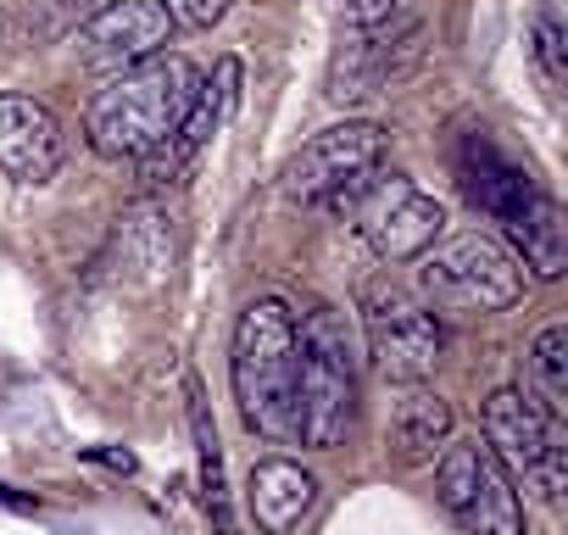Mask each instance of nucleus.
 Masks as SVG:
<instances>
[{
	"label": "nucleus",
	"mask_w": 568,
	"mask_h": 535,
	"mask_svg": "<svg viewBox=\"0 0 568 535\" xmlns=\"http://www.w3.org/2000/svg\"><path fill=\"white\" fill-rule=\"evenodd\" d=\"M195 84H201L195 62L173 57V51H156L140 68L112 73V84L84 112L90 151L106 157V162H145V157H156L173 140L184 107L195 101Z\"/></svg>",
	"instance_id": "nucleus-1"
},
{
	"label": "nucleus",
	"mask_w": 568,
	"mask_h": 535,
	"mask_svg": "<svg viewBox=\"0 0 568 535\" xmlns=\"http://www.w3.org/2000/svg\"><path fill=\"white\" fill-rule=\"evenodd\" d=\"M229 380L251 435L296 441V313L284 302H251L240 313Z\"/></svg>",
	"instance_id": "nucleus-2"
},
{
	"label": "nucleus",
	"mask_w": 568,
	"mask_h": 535,
	"mask_svg": "<svg viewBox=\"0 0 568 535\" xmlns=\"http://www.w3.org/2000/svg\"><path fill=\"white\" fill-rule=\"evenodd\" d=\"M357 413V341L346 313L307 307L296 319V441L329 452L346 441Z\"/></svg>",
	"instance_id": "nucleus-3"
},
{
	"label": "nucleus",
	"mask_w": 568,
	"mask_h": 535,
	"mask_svg": "<svg viewBox=\"0 0 568 535\" xmlns=\"http://www.w3.org/2000/svg\"><path fill=\"white\" fill-rule=\"evenodd\" d=\"M418 262H424V268H418L424 302L440 307V313L490 319V313H507V307L524 296V268H518V256H513L496 234H485V229L446 234V240H435Z\"/></svg>",
	"instance_id": "nucleus-4"
},
{
	"label": "nucleus",
	"mask_w": 568,
	"mask_h": 535,
	"mask_svg": "<svg viewBox=\"0 0 568 535\" xmlns=\"http://www.w3.org/2000/svg\"><path fill=\"white\" fill-rule=\"evenodd\" d=\"M485 452L507 468L513 485H529L546 502H562L568 491V430L562 413H551L535 391L501 385L485 402Z\"/></svg>",
	"instance_id": "nucleus-5"
},
{
	"label": "nucleus",
	"mask_w": 568,
	"mask_h": 535,
	"mask_svg": "<svg viewBox=\"0 0 568 535\" xmlns=\"http://www.w3.org/2000/svg\"><path fill=\"white\" fill-rule=\"evenodd\" d=\"M385 151H390L385 123H368V118L329 123L296 151L291 173H284V195L296 206H318V212H352L363 190L379 179Z\"/></svg>",
	"instance_id": "nucleus-6"
},
{
	"label": "nucleus",
	"mask_w": 568,
	"mask_h": 535,
	"mask_svg": "<svg viewBox=\"0 0 568 535\" xmlns=\"http://www.w3.org/2000/svg\"><path fill=\"white\" fill-rule=\"evenodd\" d=\"M363 341H368L374 369L396 385H424L446 352V330H440L435 307L413 302L396 285H374L363 296Z\"/></svg>",
	"instance_id": "nucleus-7"
},
{
	"label": "nucleus",
	"mask_w": 568,
	"mask_h": 535,
	"mask_svg": "<svg viewBox=\"0 0 568 535\" xmlns=\"http://www.w3.org/2000/svg\"><path fill=\"white\" fill-rule=\"evenodd\" d=\"M352 218H357V234L368 240V251L379 262H418L446 229V206L402 173L374 179L363 190V201L352 206Z\"/></svg>",
	"instance_id": "nucleus-8"
},
{
	"label": "nucleus",
	"mask_w": 568,
	"mask_h": 535,
	"mask_svg": "<svg viewBox=\"0 0 568 535\" xmlns=\"http://www.w3.org/2000/svg\"><path fill=\"white\" fill-rule=\"evenodd\" d=\"M173 29L179 23L168 12V0H106V7L73 34V51L95 73H123V68H140L145 57L168 51Z\"/></svg>",
	"instance_id": "nucleus-9"
},
{
	"label": "nucleus",
	"mask_w": 568,
	"mask_h": 535,
	"mask_svg": "<svg viewBox=\"0 0 568 535\" xmlns=\"http://www.w3.org/2000/svg\"><path fill=\"white\" fill-rule=\"evenodd\" d=\"M68 162L62 118L34 95H0V173L18 184H51Z\"/></svg>",
	"instance_id": "nucleus-10"
},
{
	"label": "nucleus",
	"mask_w": 568,
	"mask_h": 535,
	"mask_svg": "<svg viewBox=\"0 0 568 535\" xmlns=\"http://www.w3.org/2000/svg\"><path fill=\"white\" fill-rule=\"evenodd\" d=\"M318 507V474L296 457H262L245 480V513L256 535H291Z\"/></svg>",
	"instance_id": "nucleus-11"
},
{
	"label": "nucleus",
	"mask_w": 568,
	"mask_h": 535,
	"mask_svg": "<svg viewBox=\"0 0 568 535\" xmlns=\"http://www.w3.org/2000/svg\"><path fill=\"white\" fill-rule=\"evenodd\" d=\"M463 190H468V201L479 206V212H490L496 223H513L535 195H540V184L524 173V168H513L490 140H468V151H463Z\"/></svg>",
	"instance_id": "nucleus-12"
},
{
	"label": "nucleus",
	"mask_w": 568,
	"mask_h": 535,
	"mask_svg": "<svg viewBox=\"0 0 568 535\" xmlns=\"http://www.w3.org/2000/svg\"><path fill=\"white\" fill-rule=\"evenodd\" d=\"M507 229V251L518 256V268H529L535 280H562L568 274V223H562V206L540 190Z\"/></svg>",
	"instance_id": "nucleus-13"
},
{
	"label": "nucleus",
	"mask_w": 568,
	"mask_h": 535,
	"mask_svg": "<svg viewBox=\"0 0 568 535\" xmlns=\"http://www.w3.org/2000/svg\"><path fill=\"white\" fill-rule=\"evenodd\" d=\"M452 430H457L452 402L429 385H407V396L396 402V418H390V457L396 463H429L452 441Z\"/></svg>",
	"instance_id": "nucleus-14"
},
{
	"label": "nucleus",
	"mask_w": 568,
	"mask_h": 535,
	"mask_svg": "<svg viewBox=\"0 0 568 535\" xmlns=\"http://www.w3.org/2000/svg\"><path fill=\"white\" fill-rule=\"evenodd\" d=\"M234 90H240V62H234V57H223V62H217V73H212L206 84H195V101L184 107V118H179L173 140L162 145V151H168V168L190 162V157L217 134V123L234 112Z\"/></svg>",
	"instance_id": "nucleus-15"
},
{
	"label": "nucleus",
	"mask_w": 568,
	"mask_h": 535,
	"mask_svg": "<svg viewBox=\"0 0 568 535\" xmlns=\"http://www.w3.org/2000/svg\"><path fill=\"white\" fill-rule=\"evenodd\" d=\"M357 34H368V40H357V46H346L341 51V62H335V73H329V101L335 107H357V101H368L374 90H385V79L396 73V40H379V29H357Z\"/></svg>",
	"instance_id": "nucleus-16"
},
{
	"label": "nucleus",
	"mask_w": 568,
	"mask_h": 535,
	"mask_svg": "<svg viewBox=\"0 0 568 535\" xmlns=\"http://www.w3.org/2000/svg\"><path fill=\"white\" fill-rule=\"evenodd\" d=\"M457 524L468 535H524V502H518L507 468L490 452L479 457V485H474V496H468V507H463Z\"/></svg>",
	"instance_id": "nucleus-17"
},
{
	"label": "nucleus",
	"mask_w": 568,
	"mask_h": 535,
	"mask_svg": "<svg viewBox=\"0 0 568 535\" xmlns=\"http://www.w3.org/2000/svg\"><path fill=\"white\" fill-rule=\"evenodd\" d=\"M529 391L551 413H568V330L562 324L535 335V346H529Z\"/></svg>",
	"instance_id": "nucleus-18"
},
{
	"label": "nucleus",
	"mask_w": 568,
	"mask_h": 535,
	"mask_svg": "<svg viewBox=\"0 0 568 535\" xmlns=\"http://www.w3.org/2000/svg\"><path fill=\"white\" fill-rule=\"evenodd\" d=\"M190 424H195V446H201V496H206V513L217 524V535H234V513H229V480H223V446H217V424L206 418L201 396L190 407Z\"/></svg>",
	"instance_id": "nucleus-19"
},
{
	"label": "nucleus",
	"mask_w": 568,
	"mask_h": 535,
	"mask_svg": "<svg viewBox=\"0 0 568 535\" xmlns=\"http://www.w3.org/2000/svg\"><path fill=\"white\" fill-rule=\"evenodd\" d=\"M479 457H485L479 441H446L440 457H429V463H435L440 507H446L452 518H463V507H468V496H474V485H479Z\"/></svg>",
	"instance_id": "nucleus-20"
},
{
	"label": "nucleus",
	"mask_w": 568,
	"mask_h": 535,
	"mask_svg": "<svg viewBox=\"0 0 568 535\" xmlns=\"http://www.w3.org/2000/svg\"><path fill=\"white\" fill-rule=\"evenodd\" d=\"M529 57H535L546 90H562V79H568V29H562L557 7H540L535 12V23H529Z\"/></svg>",
	"instance_id": "nucleus-21"
},
{
	"label": "nucleus",
	"mask_w": 568,
	"mask_h": 535,
	"mask_svg": "<svg viewBox=\"0 0 568 535\" xmlns=\"http://www.w3.org/2000/svg\"><path fill=\"white\" fill-rule=\"evenodd\" d=\"M229 7L234 0H168V12H173L179 29H217L229 18Z\"/></svg>",
	"instance_id": "nucleus-22"
},
{
	"label": "nucleus",
	"mask_w": 568,
	"mask_h": 535,
	"mask_svg": "<svg viewBox=\"0 0 568 535\" xmlns=\"http://www.w3.org/2000/svg\"><path fill=\"white\" fill-rule=\"evenodd\" d=\"M396 7L402 0H341V18H346V29H385L396 18Z\"/></svg>",
	"instance_id": "nucleus-23"
}]
</instances>
